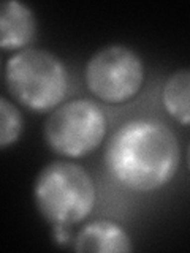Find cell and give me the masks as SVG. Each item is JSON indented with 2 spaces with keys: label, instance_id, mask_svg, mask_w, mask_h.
<instances>
[{
  "label": "cell",
  "instance_id": "3957f363",
  "mask_svg": "<svg viewBox=\"0 0 190 253\" xmlns=\"http://www.w3.org/2000/svg\"><path fill=\"white\" fill-rule=\"evenodd\" d=\"M5 83L14 100L34 111L60 105L68 90L65 65L52 52L24 49L13 54L5 67Z\"/></svg>",
  "mask_w": 190,
  "mask_h": 253
},
{
  "label": "cell",
  "instance_id": "52a82bcc",
  "mask_svg": "<svg viewBox=\"0 0 190 253\" xmlns=\"http://www.w3.org/2000/svg\"><path fill=\"white\" fill-rule=\"evenodd\" d=\"M78 252H130L133 245L122 226L109 220H97L86 225L75 239Z\"/></svg>",
  "mask_w": 190,
  "mask_h": 253
},
{
  "label": "cell",
  "instance_id": "8992f818",
  "mask_svg": "<svg viewBox=\"0 0 190 253\" xmlns=\"http://www.w3.org/2000/svg\"><path fill=\"white\" fill-rule=\"evenodd\" d=\"M35 35L32 10L18 0H6L0 10V44L3 49H21Z\"/></svg>",
  "mask_w": 190,
  "mask_h": 253
},
{
  "label": "cell",
  "instance_id": "277c9868",
  "mask_svg": "<svg viewBox=\"0 0 190 253\" xmlns=\"http://www.w3.org/2000/svg\"><path fill=\"white\" fill-rule=\"evenodd\" d=\"M43 133L55 154L79 158L100 146L106 134V116L92 100H71L48 116Z\"/></svg>",
  "mask_w": 190,
  "mask_h": 253
},
{
  "label": "cell",
  "instance_id": "5b68a950",
  "mask_svg": "<svg viewBox=\"0 0 190 253\" xmlns=\"http://www.w3.org/2000/svg\"><path fill=\"white\" fill-rule=\"evenodd\" d=\"M144 67L130 47L111 44L95 52L86 65L91 92L106 103H122L135 97L142 85Z\"/></svg>",
  "mask_w": 190,
  "mask_h": 253
},
{
  "label": "cell",
  "instance_id": "9c48e42d",
  "mask_svg": "<svg viewBox=\"0 0 190 253\" xmlns=\"http://www.w3.org/2000/svg\"><path fill=\"white\" fill-rule=\"evenodd\" d=\"M22 131V117L13 103L0 100V147L5 149L18 141Z\"/></svg>",
  "mask_w": 190,
  "mask_h": 253
},
{
  "label": "cell",
  "instance_id": "30bf717a",
  "mask_svg": "<svg viewBox=\"0 0 190 253\" xmlns=\"http://www.w3.org/2000/svg\"><path fill=\"white\" fill-rule=\"evenodd\" d=\"M189 169H190V146H189Z\"/></svg>",
  "mask_w": 190,
  "mask_h": 253
},
{
  "label": "cell",
  "instance_id": "6da1fadb",
  "mask_svg": "<svg viewBox=\"0 0 190 253\" xmlns=\"http://www.w3.org/2000/svg\"><path fill=\"white\" fill-rule=\"evenodd\" d=\"M116 182L133 192H152L173 179L179 165L174 133L158 121L135 119L121 125L105 152Z\"/></svg>",
  "mask_w": 190,
  "mask_h": 253
},
{
  "label": "cell",
  "instance_id": "7a4b0ae2",
  "mask_svg": "<svg viewBox=\"0 0 190 253\" xmlns=\"http://www.w3.org/2000/svg\"><path fill=\"white\" fill-rule=\"evenodd\" d=\"M34 196L40 213L54 226L83 221L95 206V185L83 166L54 162L40 171Z\"/></svg>",
  "mask_w": 190,
  "mask_h": 253
},
{
  "label": "cell",
  "instance_id": "ba28073f",
  "mask_svg": "<svg viewBox=\"0 0 190 253\" xmlns=\"http://www.w3.org/2000/svg\"><path fill=\"white\" fill-rule=\"evenodd\" d=\"M162 101L173 119L190 125V70H181L166 79Z\"/></svg>",
  "mask_w": 190,
  "mask_h": 253
}]
</instances>
